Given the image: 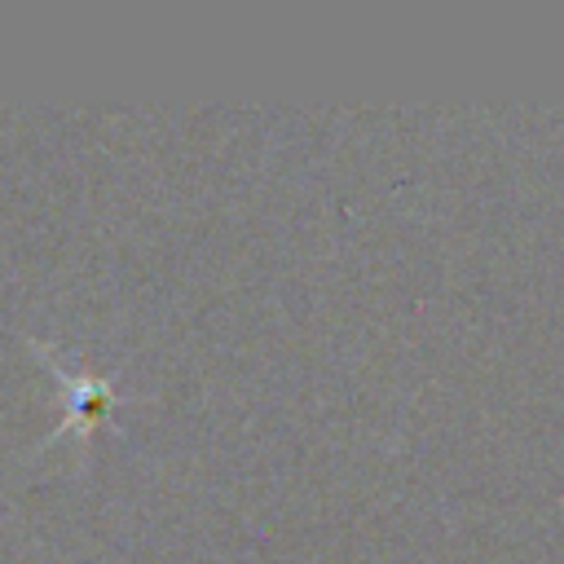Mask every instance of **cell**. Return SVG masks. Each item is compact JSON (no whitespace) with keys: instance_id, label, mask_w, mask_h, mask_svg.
<instances>
[{"instance_id":"obj_1","label":"cell","mask_w":564,"mask_h":564,"mask_svg":"<svg viewBox=\"0 0 564 564\" xmlns=\"http://www.w3.org/2000/svg\"><path fill=\"white\" fill-rule=\"evenodd\" d=\"M35 348L48 357V366H53V375L62 383V397H66V414H62L57 432L88 436L101 423V414H110V405H115V379L110 375H88V370H66L44 344H35Z\"/></svg>"}]
</instances>
